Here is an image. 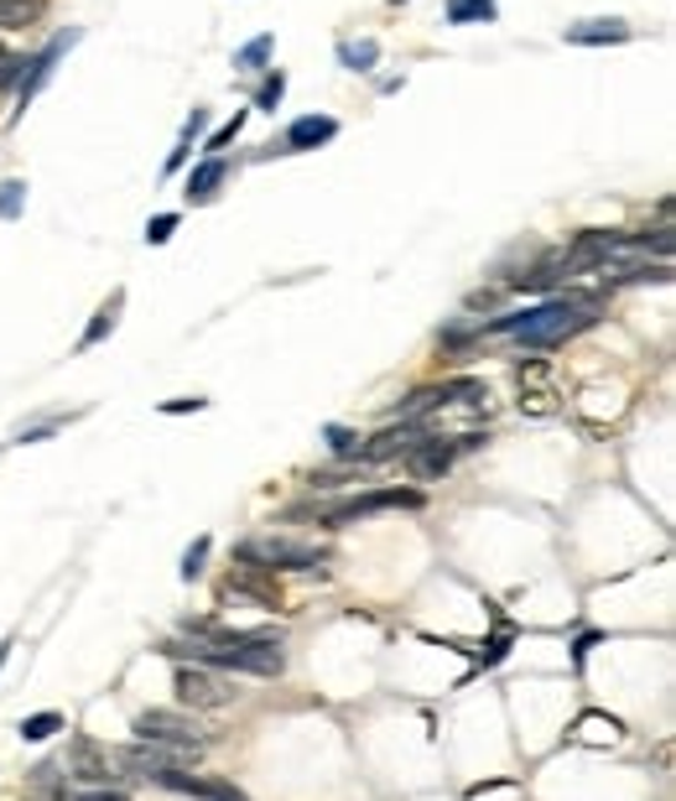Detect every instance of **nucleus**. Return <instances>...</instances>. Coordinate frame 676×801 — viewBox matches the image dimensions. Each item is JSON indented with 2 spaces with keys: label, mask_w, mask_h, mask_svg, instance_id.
Masks as SVG:
<instances>
[{
  "label": "nucleus",
  "mask_w": 676,
  "mask_h": 801,
  "mask_svg": "<svg viewBox=\"0 0 676 801\" xmlns=\"http://www.w3.org/2000/svg\"><path fill=\"white\" fill-rule=\"evenodd\" d=\"M270 48H276V37L270 32H260V37H250L245 48L235 52V69H266V58H270Z\"/></svg>",
  "instance_id": "18"
},
{
  "label": "nucleus",
  "mask_w": 676,
  "mask_h": 801,
  "mask_svg": "<svg viewBox=\"0 0 676 801\" xmlns=\"http://www.w3.org/2000/svg\"><path fill=\"white\" fill-rule=\"evenodd\" d=\"M79 37H84V32H63V37H52L48 48H42V52H37V58H32V63H27V73H21V84H17V100H21V110H27V104H32L37 94L48 89L52 69H58V58H63V52L73 48Z\"/></svg>",
  "instance_id": "7"
},
{
  "label": "nucleus",
  "mask_w": 676,
  "mask_h": 801,
  "mask_svg": "<svg viewBox=\"0 0 676 801\" xmlns=\"http://www.w3.org/2000/svg\"><path fill=\"white\" fill-rule=\"evenodd\" d=\"M172 692H177V702H183V708H193V713H214V708H229V702L239 698V692L224 682L214 666H187V661L177 666Z\"/></svg>",
  "instance_id": "3"
},
{
  "label": "nucleus",
  "mask_w": 676,
  "mask_h": 801,
  "mask_svg": "<svg viewBox=\"0 0 676 801\" xmlns=\"http://www.w3.org/2000/svg\"><path fill=\"white\" fill-rule=\"evenodd\" d=\"M453 459H458V443H442V438H422V443L406 453V463H411V474H417V479L448 474V469H453Z\"/></svg>",
  "instance_id": "9"
},
{
  "label": "nucleus",
  "mask_w": 676,
  "mask_h": 801,
  "mask_svg": "<svg viewBox=\"0 0 676 801\" xmlns=\"http://www.w3.org/2000/svg\"><path fill=\"white\" fill-rule=\"evenodd\" d=\"M187 797H203V801H250L239 785H229V781H193V791Z\"/></svg>",
  "instance_id": "21"
},
{
  "label": "nucleus",
  "mask_w": 676,
  "mask_h": 801,
  "mask_svg": "<svg viewBox=\"0 0 676 801\" xmlns=\"http://www.w3.org/2000/svg\"><path fill=\"white\" fill-rule=\"evenodd\" d=\"M135 739H152V744H167V750H203L198 718L172 713V708H152V713L135 718Z\"/></svg>",
  "instance_id": "4"
},
{
  "label": "nucleus",
  "mask_w": 676,
  "mask_h": 801,
  "mask_svg": "<svg viewBox=\"0 0 676 801\" xmlns=\"http://www.w3.org/2000/svg\"><path fill=\"white\" fill-rule=\"evenodd\" d=\"M203 407H208L203 396H177V401H167L162 411H167V417H187V411H203Z\"/></svg>",
  "instance_id": "30"
},
{
  "label": "nucleus",
  "mask_w": 676,
  "mask_h": 801,
  "mask_svg": "<svg viewBox=\"0 0 676 801\" xmlns=\"http://www.w3.org/2000/svg\"><path fill=\"white\" fill-rule=\"evenodd\" d=\"M193 754L198 750H167V744H152V739H135V744H120L110 760L125 766L131 776H141V781H156L162 770H183Z\"/></svg>",
  "instance_id": "6"
},
{
  "label": "nucleus",
  "mask_w": 676,
  "mask_h": 801,
  "mask_svg": "<svg viewBox=\"0 0 676 801\" xmlns=\"http://www.w3.org/2000/svg\"><path fill=\"white\" fill-rule=\"evenodd\" d=\"M229 588H235V594H255L266 609H281V588H276L270 578H235Z\"/></svg>",
  "instance_id": "19"
},
{
  "label": "nucleus",
  "mask_w": 676,
  "mask_h": 801,
  "mask_svg": "<svg viewBox=\"0 0 676 801\" xmlns=\"http://www.w3.org/2000/svg\"><path fill=\"white\" fill-rule=\"evenodd\" d=\"M48 0H0V27H32Z\"/></svg>",
  "instance_id": "16"
},
{
  "label": "nucleus",
  "mask_w": 676,
  "mask_h": 801,
  "mask_svg": "<svg viewBox=\"0 0 676 801\" xmlns=\"http://www.w3.org/2000/svg\"><path fill=\"white\" fill-rule=\"evenodd\" d=\"M422 443V427L411 422V417H406L401 427H386V432H380V438H375L370 448H365V453H359V459H370V463H380V459H396V453H411V448Z\"/></svg>",
  "instance_id": "10"
},
{
  "label": "nucleus",
  "mask_w": 676,
  "mask_h": 801,
  "mask_svg": "<svg viewBox=\"0 0 676 801\" xmlns=\"http://www.w3.org/2000/svg\"><path fill=\"white\" fill-rule=\"evenodd\" d=\"M390 6H406V0H390Z\"/></svg>",
  "instance_id": "33"
},
{
  "label": "nucleus",
  "mask_w": 676,
  "mask_h": 801,
  "mask_svg": "<svg viewBox=\"0 0 676 801\" xmlns=\"http://www.w3.org/2000/svg\"><path fill=\"white\" fill-rule=\"evenodd\" d=\"M172 235H177V214H156V219L146 224V245H167Z\"/></svg>",
  "instance_id": "26"
},
{
  "label": "nucleus",
  "mask_w": 676,
  "mask_h": 801,
  "mask_svg": "<svg viewBox=\"0 0 676 801\" xmlns=\"http://www.w3.org/2000/svg\"><path fill=\"white\" fill-rule=\"evenodd\" d=\"M21 69H27V63L6 52V63H0V89H11V84H17V79H21Z\"/></svg>",
  "instance_id": "31"
},
{
  "label": "nucleus",
  "mask_w": 676,
  "mask_h": 801,
  "mask_svg": "<svg viewBox=\"0 0 676 801\" xmlns=\"http://www.w3.org/2000/svg\"><path fill=\"white\" fill-rule=\"evenodd\" d=\"M239 563L266 567V573H322V552L307 542H291V536H255V542L235 546Z\"/></svg>",
  "instance_id": "2"
},
{
  "label": "nucleus",
  "mask_w": 676,
  "mask_h": 801,
  "mask_svg": "<svg viewBox=\"0 0 676 801\" xmlns=\"http://www.w3.org/2000/svg\"><path fill=\"white\" fill-rule=\"evenodd\" d=\"M224 177H229V162H224V156L198 162V167L187 172V204H214V193L224 188Z\"/></svg>",
  "instance_id": "11"
},
{
  "label": "nucleus",
  "mask_w": 676,
  "mask_h": 801,
  "mask_svg": "<svg viewBox=\"0 0 676 801\" xmlns=\"http://www.w3.org/2000/svg\"><path fill=\"white\" fill-rule=\"evenodd\" d=\"M6 656H11V640H6V646H0V666H6Z\"/></svg>",
  "instance_id": "32"
},
{
  "label": "nucleus",
  "mask_w": 676,
  "mask_h": 801,
  "mask_svg": "<svg viewBox=\"0 0 676 801\" xmlns=\"http://www.w3.org/2000/svg\"><path fill=\"white\" fill-rule=\"evenodd\" d=\"M281 100H287V73L276 69V73H266V84H260V94H255V110H276Z\"/></svg>",
  "instance_id": "22"
},
{
  "label": "nucleus",
  "mask_w": 676,
  "mask_h": 801,
  "mask_svg": "<svg viewBox=\"0 0 676 801\" xmlns=\"http://www.w3.org/2000/svg\"><path fill=\"white\" fill-rule=\"evenodd\" d=\"M58 729H63V713H52V708H48V713L21 718V729H17V733L27 739V744H42V739H52Z\"/></svg>",
  "instance_id": "17"
},
{
  "label": "nucleus",
  "mask_w": 676,
  "mask_h": 801,
  "mask_svg": "<svg viewBox=\"0 0 676 801\" xmlns=\"http://www.w3.org/2000/svg\"><path fill=\"white\" fill-rule=\"evenodd\" d=\"M120 312H125V291L115 287V291H110V297H104V302H100V312H94V324L84 328V339H79V343H84V349H94V343H104V333H115Z\"/></svg>",
  "instance_id": "13"
},
{
  "label": "nucleus",
  "mask_w": 676,
  "mask_h": 801,
  "mask_svg": "<svg viewBox=\"0 0 676 801\" xmlns=\"http://www.w3.org/2000/svg\"><path fill=\"white\" fill-rule=\"evenodd\" d=\"M208 546H214V542H208V536H198V542H193V546L183 552V567H177V573H183V583L203 578V563H208Z\"/></svg>",
  "instance_id": "24"
},
{
  "label": "nucleus",
  "mask_w": 676,
  "mask_h": 801,
  "mask_svg": "<svg viewBox=\"0 0 676 801\" xmlns=\"http://www.w3.org/2000/svg\"><path fill=\"white\" fill-rule=\"evenodd\" d=\"M21 183H6V188H0V214H6V219H17V208H21Z\"/></svg>",
  "instance_id": "28"
},
{
  "label": "nucleus",
  "mask_w": 676,
  "mask_h": 801,
  "mask_svg": "<svg viewBox=\"0 0 676 801\" xmlns=\"http://www.w3.org/2000/svg\"><path fill=\"white\" fill-rule=\"evenodd\" d=\"M63 801H131V797H125V791H110V785H94V791H79V797L63 791Z\"/></svg>",
  "instance_id": "29"
},
{
  "label": "nucleus",
  "mask_w": 676,
  "mask_h": 801,
  "mask_svg": "<svg viewBox=\"0 0 676 801\" xmlns=\"http://www.w3.org/2000/svg\"><path fill=\"white\" fill-rule=\"evenodd\" d=\"M328 448H334V459H359V453H365V438L334 422V427H328Z\"/></svg>",
  "instance_id": "20"
},
{
  "label": "nucleus",
  "mask_w": 676,
  "mask_h": 801,
  "mask_svg": "<svg viewBox=\"0 0 676 801\" xmlns=\"http://www.w3.org/2000/svg\"><path fill=\"white\" fill-rule=\"evenodd\" d=\"M338 136V120L334 115H303L287 125V152H318V146H328V141Z\"/></svg>",
  "instance_id": "8"
},
{
  "label": "nucleus",
  "mask_w": 676,
  "mask_h": 801,
  "mask_svg": "<svg viewBox=\"0 0 676 801\" xmlns=\"http://www.w3.org/2000/svg\"><path fill=\"white\" fill-rule=\"evenodd\" d=\"M338 63L349 73H370L380 63V42H370V37L365 42H338Z\"/></svg>",
  "instance_id": "14"
},
{
  "label": "nucleus",
  "mask_w": 676,
  "mask_h": 801,
  "mask_svg": "<svg viewBox=\"0 0 676 801\" xmlns=\"http://www.w3.org/2000/svg\"><path fill=\"white\" fill-rule=\"evenodd\" d=\"M521 411H531V417H552V411H557V396L546 391V386H536V391L521 386Z\"/></svg>",
  "instance_id": "23"
},
{
  "label": "nucleus",
  "mask_w": 676,
  "mask_h": 801,
  "mask_svg": "<svg viewBox=\"0 0 676 801\" xmlns=\"http://www.w3.org/2000/svg\"><path fill=\"white\" fill-rule=\"evenodd\" d=\"M239 131H245V110H235V120H224L219 131H214V136H208V146H203V152H208V156H219L224 146H229V141L239 136Z\"/></svg>",
  "instance_id": "25"
},
{
  "label": "nucleus",
  "mask_w": 676,
  "mask_h": 801,
  "mask_svg": "<svg viewBox=\"0 0 676 801\" xmlns=\"http://www.w3.org/2000/svg\"><path fill=\"white\" fill-rule=\"evenodd\" d=\"M598 312H593L588 297H557V302H541V307H525V312H505L494 318L490 333H515L521 343L531 349H546V343H562L567 333L588 328Z\"/></svg>",
  "instance_id": "1"
},
{
  "label": "nucleus",
  "mask_w": 676,
  "mask_h": 801,
  "mask_svg": "<svg viewBox=\"0 0 676 801\" xmlns=\"http://www.w3.org/2000/svg\"><path fill=\"white\" fill-rule=\"evenodd\" d=\"M0 63H6V48H0Z\"/></svg>",
  "instance_id": "34"
},
{
  "label": "nucleus",
  "mask_w": 676,
  "mask_h": 801,
  "mask_svg": "<svg viewBox=\"0 0 676 801\" xmlns=\"http://www.w3.org/2000/svg\"><path fill=\"white\" fill-rule=\"evenodd\" d=\"M505 650H510V635H490V640L479 646V666H500L505 661Z\"/></svg>",
  "instance_id": "27"
},
{
  "label": "nucleus",
  "mask_w": 676,
  "mask_h": 801,
  "mask_svg": "<svg viewBox=\"0 0 676 801\" xmlns=\"http://www.w3.org/2000/svg\"><path fill=\"white\" fill-rule=\"evenodd\" d=\"M500 6L494 0H448V21L453 27H469V21H494Z\"/></svg>",
  "instance_id": "15"
},
{
  "label": "nucleus",
  "mask_w": 676,
  "mask_h": 801,
  "mask_svg": "<svg viewBox=\"0 0 676 801\" xmlns=\"http://www.w3.org/2000/svg\"><path fill=\"white\" fill-rule=\"evenodd\" d=\"M567 42L573 48H604V42H629V27L619 17H604V21H577V27H567Z\"/></svg>",
  "instance_id": "12"
},
{
  "label": "nucleus",
  "mask_w": 676,
  "mask_h": 801,
  "mask_svg": "<svg viewBox=\"0 0 676 801\" xmlns=\"http://www.w3.org/2000/svg\"><path fill=\"white\" fill-rule=\"evenodd\" d=\"M375 511H422V490H375V495H355L334 505V511H322L318 521L322 526H349V521H365Z\"/></svg>",
  "instance_id": "5"
}]
</instances>
